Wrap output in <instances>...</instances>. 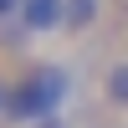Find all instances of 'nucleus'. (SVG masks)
I'll return each instance as SVG.
<instances>
[{
  "label": "nucleus",
  "instance_id": "f03ea898",
  "mask_svg": "<svg viewBox=\"0 0 128 128\" xmlns=\"http://www.w3.org/2000/svg\"><path fill=\"white\" fill-rule=\"evenodd\" d=\"M16 26L26 31V36H56V31L67 26V0H26Z\"/></svg>",
  "mask_w": 128,
  "mask_h": 128
},
{
  "label": "nucleus",
  "instance_id": "20e7f679",
  "mask_svg": "<svg viewBox=\"0 0 128 128\" xmlns=\"http://www.w3.org/2000/svg\"><path fill=\"white\" fill-rule=\"evenodd\" d=\"M102 5H108V0H67V26H62V36H87L102 20Z\"/></svg>",
  "mask_w": 128,
  "mask_h": 128
},
{
  "label": "nucleus",
  "instance_id": "f257e3e1",
  "mask_svg": "<svg viewBox=\"0 0 128 128\" xmlns=\"http://www.w3.org/2000/svg\"><path fill=\"white\" fill-rule=\"evenodd\" d=\"M72 98V72L62 62H31L16 82H10V108H5V128H36L46 118H62Z\"/></svg>",
  "mask_w": 128,
  "mask_h": 128
},
{
  "label": "nucleus",
  "instance_id": "423d86ee",
  "mask_svg": "<svg viewBox=\"0 0 128 128\" xmlns=\"http://www.w3.org/2000/svg\"><path fill=\"white\" fill-rule=\"evenodd\" d=\"M10 82H16V77L0 72V123H5V108H10Z\"/></svg>",
  "mask_w": 128,
  "mask_h": 128
},
{
  "label": "nucleus",
  "instance_id": "6e6552de",
  "mask_svg": "<svg viewBox=\"0 0 128 128\" xmlns=\"http://www.w3.org/2000/svg\"><path fill=\"white\" fill-rule=\"evenodd\" d=\"M92 128H108V123H92Z\"/></svg>",
  "mask_w": 128,
  "mask_h": 128
},
{
  "label": "nucleus",
  "instance_id": "7ed1b4c3",
  "mask_svg": "<svg viewBox=\"0 0 128 128\" xmlns=\"http://www.w3.org/2000/svg\"><path fill=\"white\" fill-rule=\"evenodd\" d=\"M98 98H102V108H108V113H128V56H118V62L102 67Z\"/></svg>",
  "mask_w": 128,
  "mask_h": 128
},
{
  "label": "nucleus",
  "instance_id": "39448f33",
  "mask_svg": "<svg viewBox=\"0 0 128 128\" xmlns=\"http://www.w3.org/2000/svg\"><path fill=\"white\" fill-rule=\"evenodd\" d=\"M20 5H26V0H0V26H10V20H20Z\"/></svg>",
  "mask_w": 128,
  "mask_h": 128
},
{
  "label": "nucleus",
  "instance_id": "0eeeda50",
  "mask_svg": "<svg viewBox=\"0 0 128 128\" xmlns=\"http://www.w3.org/2000/svg\"><path fill=\"white\" fill-rule=\"evenodd\" d=\"M36 128H72L67 118H46V123H36Z\"/></svg>",
  "mask_w": 128,
  "mask_h": 128
}]
</instances>
